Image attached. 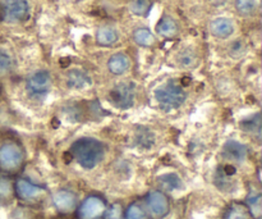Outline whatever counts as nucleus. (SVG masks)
I'll return each instance as SVG.
<instances>
[{"label":"nucleus","mask_w":262,"mask_h":219,"mask_svg":"<svg viewBox=\"0 0 262 219\" xmlns=\"http://www.w3.org/2000/svg\"><path fill=\"white\" fill-rule=\"evenodd\" d=\"M71 154L82 168L92 169L104 159L105 146L95 137H81L72 144Z\"/></svg>","instance_id":"obj_1"},{"label":"nucleus","mask_w":262,"mask_h":219,"mask_svg":"<svg viewBox=\"0 0 262 219\" xmlns=\"http://www.w3.org/2000/svg\"><path fill=\"white\" fill-rule=\"evenodd\" d=\"M26 150L15 138H7L0 144V171L4 174L18 173L25 167Z\"/></svg>","instance_id":"obj_2"},{"label":"nucleus","mask_w":262,"mask_h":219,"mask_svg":"<svg viewBox=\"0 0 262 219\" xmlns=\"http://www.w3.org/2000/svg\"><path fill=\"white\" fill-rule=\"evenodd\" d=\"M155 99L160 108L166 112L181 108L187 100V92L178 82L169 81L155 91Z\"/></svg>","instance_id":"obj_3"},{"label":"nucleus","mask_w":262,"mask_h":219,"mask_svg":"<svg viewBox=\"0 0 262 219\" xmlns=\"http://www.w3.org/2000/svg\"><path fill=\"white\" fill-rule=\"evenodd\" d=\"M137 97V87L133 82L124 81L115 85L107 95L110 104L118 109H129L135 105Z\"/></svg>","instance_id":"obj_4"},{"label":"nucleus","mask_w":262,"mask_h":219,"mask_svg":"<svg viewBox=\"0 0 262 219\" xmlns=\"http://www.w3.org/2000/svg\"><path fill=\"white\" fill-rule=\"evenodd\" d=\"M107 210L106 202L99 195H89L77 207L78 219H102Z\"/></svg>","instance_id":"obj_5"},{"label":"nucleus","mask_w":262,"mask_h":219,"mask_svg":"<svg viewBox=\"0 0 262 219\" xmlns=\"http://www.w3.org/2000/svg\"><path fill=\"white\" fill-rule=\"evenodd\" d=\"M51 89V76L49 71L40 69L31 74L26 81V91L33 99H42Z\"/></svg>","instance_id":"obj_6"},{"label":"nucleus","mask_w":262,"mask_h":219,"mask_svg":"<svg viewBox=\"0 0 262 219\" xmlns=\"http://www.w3.org/2000/svg\"><path fill=\"white\" fill-rule=\"evenodd\" d=\"M145 207L150 213L151 218L161 219L170 212V200L168 195L161 190H152L145 197Z\"/></svg>","instance_id":"obj_7"},{"label":"nucleus","mask_w":262,"mask_h":219,"mask_svg":"<svg viewBox=\"0 0 262 219\" xmlns=\"http://www.w3.org/2000/svg\"><path fill=\"white\" fill-rule=\"evenodd\" d=\"M3 18L8 22H23L30 14L28 0H0Z\"/></svg>","instance_id":"obj_8"},{"label":"nucleus","mask_w":262,"mask_h":219,"mask_svg":"<svg viewBox=\"0 0 262 219\" xmlns=\"http://www.w3.org/2000/svg\"><path fill=\"white\" fill-rule=\"evenodd\" d=\"M14 195L25 203H37L45 195V189L27 178H18L14 182Z\"/></svg>","instance_id":"obj_9"},{"label":"nucleus","mask_w":262,"mask_h":219,"mask_svg":"<svg viewBox=\"0 0 262 219\" xmlns=\"http://www.w3.org/2000/svg\"><path fill=\"white\" fill-rule=\"evenodd\" d=\"M51 202H53L54 208L63 214H69L78 207V197H77L76 192L68 189H60L54 192L51 196Z\"/></svg>","instance_id":"obj_10"},{"label":"nucleus","mask_w":262,"mask_h":219,"mask_svg":"<svg viewBox=\"0 0 262 219\" xmlns=\"http://www.w3.org/2000/svg\"><path fill=\"white\" fill-rule=\"evenodd\" d=\"M210 32H211L214 37L224 40V38L230 37L233 35V32H234V23H233L232 19L227 17L215 18L210 23Z\"/></svg>","instance_id":"obj_11"},{"label":"nucleus","mask_w":262,"mask_h":219,"mask_svg":"<svg viewBox=\"0 0 262 219\" xmlns=\"http://www.w3.org/2000/svg\"><path fill=\"white\" fill-rule=\"evenodd\" d=\"M248 154L247 146L238 143L235 140H230L223 146V155L229 162H243Z\"/></svg>","instance_id":"obj_12"},{"label":"nucleus","mask_w":262,"mask_h":219,"mask_svg":"<svg viewBox=\"0 0 262 219\" xmlns=\"http://www.w3.org/2000/svg\"><path fill=\"white\" fill-rule=\"evenodd\" d=\"M222 219H256L250 208L242 202H233L228 205L222 214Z\"/></svg>","instance_id":"obj_13"},{"label":"nucleus","mask_w":262,"mask_h":219,"mask_svg":"<svg viewBox=\"0 0 262 219\" xmlns=\"http://www.w3.org/2000/svg\"><path fill=\"white\" fill-rule=\"evenodd\" d=\"M130 68V59L124 53H115L107 61V69L114 76H122Z\"/></svg>","instance_id":"obj_14"},{"label":"nucleus","mask_w":262,"mask_h":219,"mask_svg":"<svg viewBox=\"0 0 262 219\" xmlns=\"http://www.w3.org/2000/svg\"><path fill=\"white\" fill-rule=\"evenodd\" d=\"M118 40H119V32L114 26L104 25L97 28L96 43L100 46H105V48L114 46L118 43Z\"/></svg>","instance_id":"obj_15"},{"label":"nucleus","mask_w":262,"mask_h":219,"mask_svg":"<svg viewBox=\"0 0 262 219\" xmlns=\"http://www.w3.org/2000/svg\"><path fill=\"white\" fill-rule=\"evenodd\" d=\"M156 32L165 38H173L178 35L179 26L174 18L164 15L156 25Z\"/></svg>","instance_id":"obj_16"},{"label":"nucleus","mask_w":262,"mask_h":219,"mask_svg":"<svg viewBox=\"0 0 262 219\" xmlns=\"http://www.w3.org/2000/svg\"><path fill=\"white\" fill-rule=\"evenodd\" d=\"M90 84H91L90 76L84 71H81V69H72L67 74V85L71 89L81 90L83 87L89 86Z\"/></svg>","instance_id":"obj_17"},{"label":"nucleus","mask_w":262,"mask_h":219,"mask_svg":"<svg viewBox=\"0 0 262 219\" xmlns=\"http://www.w3.org/2000/svg\"><path fill=\"white\" fill-rule=\"evenodd\" d=\"M176 61L178 66L182 67V68L191 69L199 64V55H197V53L193 49L184 48L179 50V53L177 54Z\"/></svg>","instance_id":"obj_18"},{"label":"nucleus","mask_w":262,"mask_h":219,"mask_svg":"<svg viewBox=\"0 0 262 219\" xmlns=\"http://www.w3.org/2000/svg\"><path fill=\"white\" fill-rule=\"evenodd\" d=\"M241 128L245 131L247 135L260 137L261 135V115L260 113H256L255 115L246 118L245 121L241 122Z\"/></svg>","instance_id":"obj_19"},{"label":"nucleus","mask_w":262,"mask_h":219,"mask_svg":"<svg viewBox=\"0 0 262 219\" xmlns=\"http://www.w3.org/2000/svg\"><path fill=\"white\" fill-rule=\"evenodd\" d=\"M133 40L142 48H150L155 44V36L147 27H137L133 31Z\"/></svg>","instance_id":"obj_20"},{"label":"nucleus","mask_w":262,"mask_h":219,"mask_svg":"<svg viewBox=\"0 0 262 219\" xmlns=\"http://www.w3.org/2000/svg\"><path fill=\"white\" fill-rule=\"evenodd\" d=\"M124 219H152L145 204L135 202L124 210Z\"/></svg>","instance_id":"obj_21"},{"label":"nucleus","mask_w":262,"mask_h":219,"mask_svg":"<svg viewBox=\"0 0 262 219\" xmlns=\"http://www.w3.org/2000/svg\"><path fill=\"white\" fill-rule=\"evenodd\" d=\"M13 195H14V184L12 180L7 174L0 176V203L7 204L13 199Z\"/></svg>","instance_id":"obj_22"},{"label":"nucleus","mask_w":262,"mask_h":219,"mask_svg":"<svg viewBox=\"0 0 262 219\" xmlns=\"http://www.w3.org/2000/svg\"><path fill=\"white\" fill-rule=\"evenodd\" d=\"M14 58L12 53L4 46L0 45V74H8L14 68Z\"/></svg>","instance_id":"obj_23"},{"label":"nucleus","mask_w":262,"mask_h":219,"mask_svg":"<svg viewBox=\"0 0 262 219\" xmlns=\"http://www.w3.org/2000/svg\"><path fill=\"white\" fill-rule=\"evenodd\" d=\"M152 8V0H130L129 10L137 17H146Z\"/></svg>","instance_id":"obj_24"},{"label":"nucleus","mask_w":262,"mask_h":219,"mask_svg":"<svg viewBox=\"0 0 262 219\" xmlns=\"http://www.w3.org/2000/svg\"><path fill=\"white\" fill-rule=\"evenodd\" d=\"M234 5L238 14L243 15V17L255 14L256 9H257V2L256 0H235Z\"/></svg>","instance_id":"obj_25"},{"label":"nucleus","mask_w":262,"mask_h":219,"mask_svg":"<svg viewBox=\"0 0 262 219\" xmlns=\"http://www.w3.org/2000/svg\"><path fill=\"white\" fill-rule=\"evenodd\" d=\"M159 184H160L161 189L164 191H174V190L179 189L181 187V178H179L177 174L174 173H169V174H164L159 178Z\"/></svg>","instance_id":"obj_26"},{"label":"nucleus","mask_w":262,"mask_h":219,"mask_svg":"<svg viewBox=\"0 0 262 219\" xmlns=\"http://www.w3.org/2000/svg\"><path fill=\"white\" fill-rule=\"evenodd\" d=\"M246 205L250 208L251 213L256 219L260 218L261 215V194L258 191H252L248 195L246 200Z\"/></svg>","instance_id":"obj_27"},{"label":"nucleus","mask_w":262,"mask_h":219,"mask_svg":"<svg viewBox=\"0 0 262 219\" xmlns=\"http://www.w3.org/2000/svg\"><path fill=\"white\" fill-rule=\"evenodd\" d=\"M228 53H229V55L232 56V58L239 59L242 58L243 55H246V53H247V45H246L245 41L238 38V40H234L230 44L229 48H228Z\"/></svg>","instance_id":"obj_28"},{"label":"nucleus","mask_w":262,"mask_h":219,"mask_svg":"<svg viewBox=\"0 0 262 219\" xmlns=\"http://www.w3.org/2000/svg\"><path fill=\"white\" fill-rule=\"evenodd\" d=\"M105 219H124V210H123L122 205L115 203L113 204L109 209L105 213Z\"/></svg>","instance_id":"obj_29"},{"label":"nucleus","mask_w":262,"mask_h":219,"mask_svg":"<svg viewBox=\"0 0 262 219\" xmlns=\"http://www.w3.org/2000/svg\"><path fill=\"white\" fill-rule=\"evenodd\" d=\"M3 18V13H2V9H0V19Z\"/></svg>","instance_id":"obj_30"},{"label":"nucleus","mask_w":262,"mask_h":219,"mask_svg":"<svg viewBox=\"0 0 262 219\" xmlns=\"http://www.w3.org/2000/svg\"><path fill=\"white\" fill-rule=\"evenodd\" d=\"M0 95H2V84H0Z\"/></svg>","instance_id":"obj_31"}]
</instances>
